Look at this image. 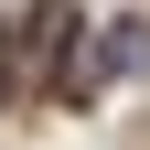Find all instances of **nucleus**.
Here are the masks:
<instances>
[]
</instances>
